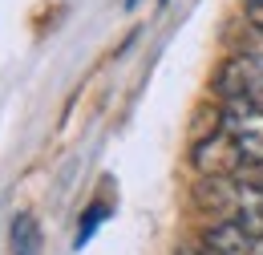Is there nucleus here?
I'll use <instances>...</instances> for the list:
<instances>
[{
    "label": "nucleus",
    "instance_id": "8",
    "mask_svg": "<svg viewBox=\"0 0 263 255\" xmlns=\"http://www.w3.org/2000/svg\"><path fill=\"white\" fill-rule=\"evenodd\" d=\"M174 255H202V251H198V247H178Z\"/></svg>",
    "mask_w": 263,
    "mask_h": 255
},
{
    "label": "nucleus",
    "instance_id": "6",
    "mask_svg": "<svg viewBox=\"0 0 263 255\" xmlns=\"http://www.w3.org/2000/svg\"><path fill=\"white\" fill-rule=\"evenodd\" d=\"M247 57H251V65H255V73H259V81H263V32L255 37V45L247 49Z\"/></svg>",
    "mask_w": 263,
    "mask_h": 255
},
{
    "label": "nucleus",
    "instance_id": "7",
    "mask_svg": "<svg viewBox=\"0 0 263 255\" xmlns=\"http://www.w3.org/2000/svg\"><path fill=\"white\" fill-rule=\"evenodd\" d=\"M247 21L263 32V0H247Z\"/></svg>",
    "mask_w": 263,
    "mask_h": 255
},
{
    "label": "nucleus",
    "instance_id": "4",
    "mask_svg": "<svg viewBox=\"0 0 263 255\" xmlns=\"http://www.w3.org/2000/svg\"><path fill=\"white\" fill-rule=\"evenodd\" d=\"M8 247L12 255H41V227L33 215H16L8 227Z\"/></svg>",
    "mask_w": 263,
    "mask_h": 255
},
{
    "label": "nucleus",
    "instance_id": "2",
    "mask_svg": "<svg viewBox=\"0 0 263 255\" xmlns=\"http://www.w3.org/2000/svg\"><path fill=\"white\" fill-rule=\"evenodd\" d=\"M219 130L231 138V146L247 166H263V101L251 97L227 101L219 114Z\"/></svg>",
    "mask_w": 263,
    "mask_h": 255
},
{
    "label": "nucleus",
    "instance_id": "9",
    "mask_svg": "<svg viewBox=\"0 0 263 255\" xmlns=\"http://www.w3.org/2000/svg\"><path fill=\"white\" fill-rule=\"evenodd\" d=\"M134 4H138V0H126V8H134Z\"/></svg>",
    "mask_w": 263,
    "mask_h": 255
},
{
    "label": "nucleus",
    "instance_id": "10",
    "mask_svg": "<svg viewBox=\"0 0 263 255\" xmlns=\"http://www.w3.org/2000/svg\"><path fill=\"white\" fill-rule=\"evenodd\" d=\"M162 4H166V0H162Z\"/></svg>",
    "mask_w": 263,
    "mask_h": 255
},
{
    "label": "nucleus",
    "instance_id": "5",
    "mask_svg": "<svg viewBox=\"0 0 263 255\" xmlns=\"http://www.w3.org/2000/svg\"><path fill=\"white\" fill-rule=\"evenodd\" d=\"M101 215H105V207H101V203H93V207H89V211H85V215H81V219H85V223H81V231H77V247H81V243H89V235H93V231H98V223H101Z\"/></svg>",
    "mask_w": 263,
    "mask_h": 255
},
{
    "label": "nucleus",
    "instance_id": "1",
    "mask_svg": "<svg viewBox=\"0 0 263 255\" xmlns=\"http://www.w3.org/2000/svg\"><path fill=\"white\" fill-rule=\"evenodd\" d=\"M195 198L219 215V223H239L247 231L263 235V183L251 178H202Z\"/></svg>",
    "mask_w": 263,
    "mask_h": 255
},
{
    "label": "nucleus",
    "instance_id": "3",
    "mask_svg": "<svg viewBox=\"0 0 263 255\" xmlns=\"http://www.w3.org/2000/svg\"><path fill=\"white\" fill-rule=\"evenodd\" d=\"M202 255H263V235L239 223H211L202 231Z\"/></svg>",
    "mask_w": 263,
    "mask_h": 255
}]
</instances>
